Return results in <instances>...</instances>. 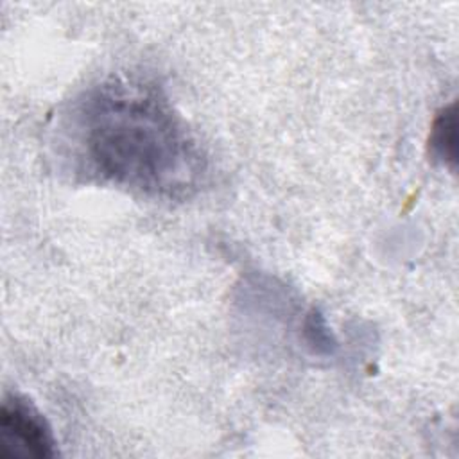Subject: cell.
<instances>
[{
	"label": "cell",
	"mask_w": 459,
	"mask_h": 459,
	"mask_svg": "<svg viewBox=\"0 0 459 459\" xmlns=\"http://www.w3.org/2000/svg\"><path fill=\"white\" fill-rule=\"evenodd\" d=\"M86 165L100 178L154 195L195 188L201 154L167 99L145 82L111 81L77 115Z\"/></svg>",
	"instance_id": "6da1fadb"
},
{
	"label": "cell",
	"mask_w": 459,
	"mask_h": 459,
	"mask_svg": "<svg viewBox=\"0 0 459 459\" xmlns=\"http://www.w3.org/2000/svg\"><path fill=\"white\" fill-rule=\"evenodd\" d=\"M56 454L52 429L38 407L18 393L5 394L0 407V457L48 459Z\"/></svg>",
	"instance_id": "7a4b0ae2"
},
{
	"label": "cell",
	"mask_w": 459,
	"mask_h": 459,
	"mask_svg": "<svg viewBox=\"0 0 459 459\" xmlns=\"http://www.w3.org/2000/svg\"><path fill=\"white\" fill-rule=\"evenodd\" d=\"M429 147L436 160L443 163L455 161V113L452 106L443 109L441 115L434 120Z\"/></svg>",
	"instance_id": "3957f363"
}]
</instances>
